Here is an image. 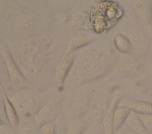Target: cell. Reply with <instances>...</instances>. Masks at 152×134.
Masks as SVG:
<instances>
[{"label":"cell","instance_id":"obj_24","mask_svg":"<svg viewBox=\"0 0 152 134\" xmlns=\"http://www.w3.org/2000/svg\"><path fill=\"white\" fill-rule=\"evenodd\" d=\"M0 134H17V130L9 123H2L0 125Z\"/></svg>","mask_w":152,"mask_h":134},{"label":"cell","instance_id":"obj_8","mask_svg":"<svg viewBox=\"0 0 152 134\" xmlns=\"http://www.w3.org/2000/svg\"><path fill=\"white\" fill-rule=\"evenodd\" d=\"M63 108V97L58 94H54L48 99L47 102L43 105V107L39 112L34 117L37 126L40 127L45 123L55 122L61 114V111Z\"/></svg>","mask_w":152,"mask_h":134},{"label":"cell","instance_id":"obj_27","mask_svg":"<svg viewBox=\"0 0 152 134\" xmlns=\"http://www.w3.org/2000/svg\"><path fill=\"white\" fill-rule=\"evenodd\" d=\"M2 123H4V122H3V120H2V119H1V117H0V125H1Z\"/></svg>","mask_w":152,"mask_h":134},{"label":"cell","instance_id":"obj_9","mask_svg":"<svg viewBox=\"0 0 152 134\" xmlns=\"http://www.w3.org/2000/svg\"><path fill=\"white\" fill-rule=\"evenodd\" d=\"M76 54H67L65 53L58 62L54 71L53 75V84L58 91L62 92L65 89V83L70 72L72 71L74 62H75Z\"/></svg>","mask_w":152,"mask_h":134},{"label":"cell","instance_id":"obj_23","mask_svg":"<svg viewBox=\"0 0 152 134\" xmlns=\"http://www.w3.org/2000/svg\"><path fill=\"white\" fill-rule=\"evenodd\" d=\"M148 134L152 133V114H138Z\"/></svg>","mask_w":152,"mask_h":134},{"label":"cell","instance_id":"obj_3","mask_svg":"<svg viewBox=\"0 0 152 134\" xmlns=\"http://www.w3.org/2000/svg\"><path fill=\"white\" fill-rule=\"evenodd\" d=\"M50 97L43 92H33L31 89H19L11 94L13 105L19 117H34Z\"/></svg>","mask_w":152,"mask_h":134},{"label":"cell","instance_id":"obj_19","mask_svg":"<svg viewBox=\"0 0 152 134\" xmlns=\"http://www.w3.org/2000/svg\"><path fill=\"white\" fill-rule=\"evenodd\" d=\"M17 134H38L39 127L37 126L34 117H20V122L17 127Z\"/></svg>","mask_w":152,"mask_h":134},{"label":"cell","instance_id":"obj_11","mask_svg":"<svg viewBox=\"0 0 152 134\" xmlns=\"http://www.w3.org/2000/svg\"><path fill=\"white\" fill-rule=\"evenodd\" d=\"M123 93L121 87H117L112 89L111 98L108 105V108L106 110V113L102 119V122L100 123V131L101 134H115L114 128H113V116L116 108L119 106L120 101L123 98Z\"/></svg>","mask_w":152,"mask_h":134},{"label":"cell","instance_id":"obj_2","mask_svg":"<svg viewBox=\"0 0 152 134\" xmlns=\"http://www.w3.org/2000/svg\"><path fill=\"white\" fill-rule=\"evenodd\" d=\"M54 47V42L50 37L41 35L31 38L14 49L15 61L28 80L31 78L39 76Z\"/></svg>","mask_w":152,"mask_h":134},{"label":"cell","instance_id":"obj_18","mask_svg":"<svg viewBox=\"0 0 152 134\" xmlns=\"http://www.w3.org/2000/svg\"><path fill=\"white\" fill-rule=\"evenodd\" d=\"M124 126L130 130V131L135 134H148L147 130L145 129L143 123L141 122L140 116L137 114H135L134 112L131 111Z\"/></svg>","mask_w":152,"mask_h":134},{"label":"cell","instance_id":"obj_10","mask_svg":"<svg viewBox=\"0 0 152 134\" xmlns=\"http://www.w3.org/2000/svg\"><path fill=\"white\" fill-rule=\"evenodd\" d=\"M124 90L129 97L138 100H148L152 97V85L147 78L126 79Z\"/></svg>","mask_w":152,"mask_h":134},{"label":"cell","instance_id":"obj_15","mask_svg":"<svg viewBox=\"0 0 152 134\" xmlns=\"http://www.w3.org/2000/svg\"><path fill=\"white\" fill-rule=\"evenodd\" d=\"M145 28L140 25V27H132L130 28L129 33L126 34L129 38H130L131 42L132 44V49L137 50L138 53V55H143V52L145 48L147 47V37H145V30L143 31Z\"/></svg>","mask_w":152,"mask_h":134},{"label":"cell","instance_id":"obj_26","mask_svg":"<svg viewBox=\"0 0 152 134\" xmlns=\"http://www.w3.org/2000/svg\"><path fill=\"white\" fill-rule=\"evenodd\" d=\"M147 65H148V68H149V70L152 72V53L149 58L147 59Z\"/></svg>","mask_w":152,"mask_h":134},{"label":"cell","instance_id":"obj_28","mask_svg":"<svg viewBox=\"0 0 152 134\" xmlns=\"http://www.w3.org/2000/svg\"><path fill=\"white\" fill-rule=\"evenodd\" d=\"M38 134H41V133H40V131H39V132H38Z\"/></svg>","mask_w":152,"mask_h":134},{"label":"cell","instance_id":"obj_6","mask_svg":"<svg viewBox=\"0 0 152 134\" xmlns=\"http://www.w3.org/2000/svg\"><path fill=\"white\" fill-rule=\"evenodd\" d=\"M1 55L4 61L6 70H7L9 79H10L11 85L17 89H31L34 88L33 82L28 80V78H26L24 73L19 68V66L16 63L14 57H13L10 48L3 43L1 45Z\"/></svg>","mask_w":152,"mask_h":134},{"label":"cell","instance_id":"obj_20","mask_svg":"<svg viewBox=\"0 0 152 134\" xmlns=\"http://www.w3.org/2000/svg\"><path fill=\"white\" fill-rule=\"evenodd\" d=\"M89 126L85 119L67 120L66 134H85Z\"/></svg>","mask_w":152,"mask_h":134},{"label":"cell","instance_id":"obj_22","mask_svg":"<svg viewBox=\"0 0 152 134\" xmlns=\"http://www.w3.org/2000/svg\"><path fill=\"white\" fill-rule=\"evenodd\" d=\"M39 131L41 134H58V125L57 122H51L45 123L39 127Z\"/></svg>","mask_w":152,"mask_h":134},{"label":"cell","instance_id":"obj_31","mask_svg":"<svg viewBox=\"0 0 152 134\" xmlns=\"http://www.w3.org/2000/svg\"><path fill=\"white\" fill-rule=\"evenodd\" d=\"M150 134H152V133H150Z\"/></svg>","mask_w":152,"mask_h":134},{"label":"cell","instance_id":"obj_13","mask_svg":"<svg viewBox=\"0 0 152 134\" xmlns=\"http://www.w3.org/2000/svg\"><path fill=\"white\" fill-rule=\"evenodd\" d=\"M134 14L140 24L152 33V6L149 0H134L131 2Z\"/></svg>","mask_w":152,"mask_h":134},{"label":"cell","instance_id":"obj_4","mask_svg":"<svg viewBox=\"0 0 152 134\" xmlns=\"http://www.w3.org/2000/svg\"><path fill=\"white\" fill-rule=\"evenodd\" d=\"M93 91L94 90H89V88L87 87L82 89L77 87L72 89V91L67 93L66 97H63L62 110L67 120L83 119L86 116Z\"/></svg>","mask_w":152,"mask_h":134},{"label":"cell","instance_id":"obj_16","mask_svg":"<svg viewBox=\"0 0 152 134\" xmlns=\"http://www.w3.org/2000/svg\"><path fill=\"white\" fill-rule=\"evenodd\" d=\"M0 91H1L2 98H3V105H4V112L6 119L8 120V123L10 124L12 127H14L15 129H17V127L20 122V117L17 113L15 106L13 105L12 101L10 100L7 95H6L5 91L3 90L2 85L0 83Z\"/></svg>","mask_w":152,"mask_h":134},{"label":"cell","instance_id":"obj_5","mask_svg":"<svg viewBox=\"0 0 152 134\" xmlns=\"http://www.w3.org/2000/svg\"><path fill=\"white\" fill-rule=\"evenodd\" d=\"M147 65V57L145 55H119L118 63L114 70V75L126 79L140 78Z\"/></svg>","mask_w":152,"mask_h":134},{"label":"cell","instance_id":"obj_7","mask_svg":"<svg viewBox=\"0 0 152 134\" xmlns=\"http://www.w3.org/2000/svg\"><path fill=\"white\" fill-rule=\"evenodd\" d=\"M112 92L93 91L91 102L86 116L83 117L89 125H98L102 122V119L108 108Z\"/></svg>","mask_w":152,"mask_h":134},{"label":"cell","instance_id":"obj_12","mask_svg":"<svg viewBox=\"0 0 152 134\" xmlns=\"http://www.w3.org/2000/svg\"><path fill=\"white\" fill-rule=\"evenodd\" d=\"M98 41L95 33L87 30H75L70 36L66 49L67 54H76L86 47Z\"/></svg>","mask_w":152,"mask_h":134},{"label":"cell","instance_id":"obj_17","mask_svg":"<svg viewBox=\"0 0 152 134\" xmlns=\"http://www.w3.org/2000/svg\"><path fill=\"white\" fill-rule=\"evenodd\" d=\"M113 44L114 48L119 54L122 55H131L134 54V49H132V44L125 33H118L114 36L113 39Z\"/></svg>","mask_w":152,"mask_h":134},{"label":"cell","instance_id":"obj_1","mask_svg":"<svg viewBox=\"0 0 152 134\" xmlns=\"http://www.w3.org/2000/svg\"><path fill=\"white\" fill-rule=\"evenodd\" d=\"M118 60L119 55L104 41H96L80 50L76 53L65 89L72 90L104 78L114 71Z\"/></svg>","mask_w":152,"mask_h":134},{"label":"cell","instance_id":"obj_14","mask_svg":"<svg viewBox=\"0 0 152 134\" xmlns=\"http://www.w3.org/2000/svg\"><path fill=\"white\" fill-rule=\"evenodd\" d=\"M119 105L128 108L137 114H152V101L149 100H138L129 96H123Z\"/></svg>","mask_w":152,"mask_h":134},{"label":"cell","instance_id":"obj_21","mask_svg":"<svg viewBox=\"0 0 152 134\" xmlns=\"http://www.w3.org/2000/svg\"><path fill=\"white\" fill-rule=\"evenodd\" d=\"M131 111L124 106H119L116 108L114 112V116H113V128L114 131H118L119 129H121L123 126L125 125L126 120H127L129 114H130Z\"/></svg>","mask_w":152,"mask_h":134},{"label":"cell","instance_id":"obj_30","mask_svg":"<svg viewBox=\"0 0 152 134\" xmlns=\"http://www.w3.org/2000/svg\"><path fill=\"white\" fill-rule=\"evenodd\" d=\"M151 101H152V97H151Z\"/></svg>","mask_w":152,"mask_h":134},{"label":"cell","instance_id":"obj_29","mask_svg":"<svg viewBox=\"0 0 152 134\" xmlns=\"http://www.w3.org/2000/svg\"><path fill=\"white\" fill-rule=\"evenodd\" d=\"M151 6H152V1H151Z\"/></svg>","mask_w":152,"mask_h":134},{"label":"cell","instance_id":"obj_25","mask_svg":"<svg viewBox=\"0 0 152 134\" xmlns=\"http://www.w3.org/2000/svg\"><path fill=\"white\" fill-rule=\"evenodd\" d=\"M115 134H135V133L130 131V130L126 128L125 126H123L121 129H119L118 131H116V132H115Z\"/></svg>","mask_w":152,"mask_h":134}]
</instances>
